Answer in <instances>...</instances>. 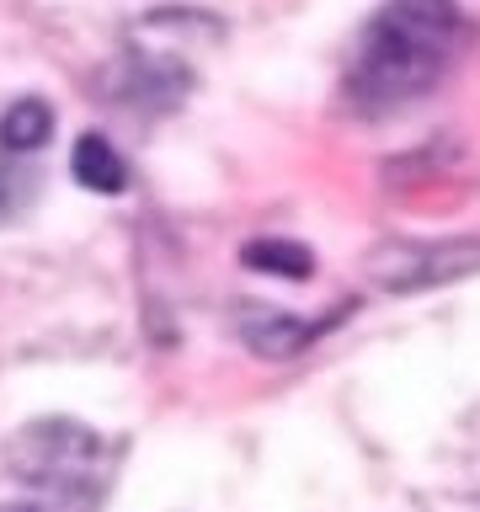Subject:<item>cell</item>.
<instances>
[{
  "label": "cell",
  "instance_id": "1",
  "mask_svg": "<svg viewBox=\"0 0 480 512\" xmlns=\"http://www.w3.org/2000/svg\"><path fill=\"white\" fill-rule=\"evenodd\" d=\"M459 43L454 0H390L368 22L358 59H352L347 91L363 112H390L422 96L448 70Z\"/></svg>",
  "mask_w": 480,
  "mask_h": 512
},
{
  "label": "cell",
  "instance_id": "2",
  "mask_svg": "<svg viewBox=\"0 0 480 512\" xmlns=\"http://www.w3.org/2000/svg\"><path fill=\"white\" fill-rule=\"evenodd\" d=\"M11 470L43 502L86 512V507H96V496H102L107 475H112V448L75 422H38L16 438Z\"/></svg>",
  "mask_w": 480,
  "mask_h": 512
},
{
  "label": "cell",
  "instance_id": "3",
  "mask_svg": "<svg viewBox=\"0 0 480 512\" xmlns=\"http://www.w3.org/2000/svg\"><path fill=\"white\" fill-rule=\"evenodd\" d=\"M128 166L118 160V150L102 139V134H86L75 144V176H80V187H96V192H118L128 176Z\"/></svg>",
  "mask_w": 480,
  "mask_h": 512
},
{
  "label": "cell",
  "instance_id": "4",
  "mask_svg": "<svg viewBox=\"0 0 480 512\" xmlns=\"http://www.w3.org/2000/svg\"><path fill=\"white\" fill-rule=\"evenodd\" d=\"M48 123H54V112L43 102H16L6 118H0V150L32 155L38 144H48Z\"/></svg>",
  "mask_w": 480,
  "mask_h": 512
},
{
  "label": "cell",
  "instance_id": "5",
  "mask_svg": "<svg viewBox=\"0 0 480 512\" xmlns=\"http://www.w3.org/2000/svg\"><path fill=\"white\" fill-rule=\"evenodd\" d=\"M246 267L283 272V278H310V251H304V246H283V240H256V246H246Z\"/></svg>",
  "mask_w": 480,
  "mask_h": 512
},
{
  "label": "cell",
  "instance_id": "6",
  "mask_svg": "<svg viewBox=\"0 0 480 512\" xmlns=\"http://www.w3.org/2000/svg\"><path fill=\"white\" fill-rule=\"evenodd\" d=\"M6 512H32V507H6Z\"/></svg>",
  "mask_w": 480,
  "mask_h": 512
}]
</instances>
